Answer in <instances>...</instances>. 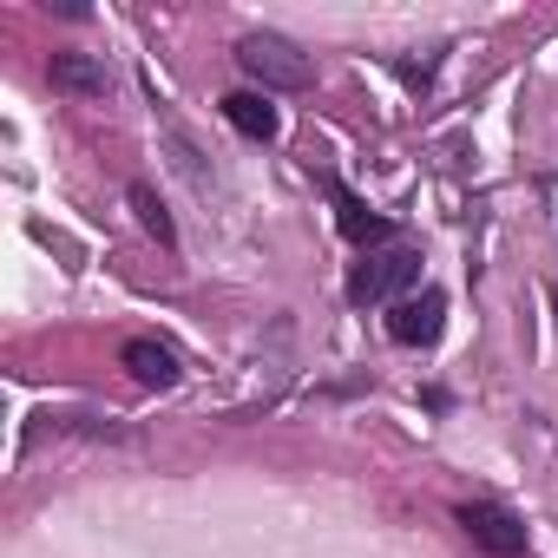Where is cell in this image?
Returning a JSON list of instances; mask_svg holds the SVG:
<instances>
[{"label":"cell","mask_w":558,"mask_h":558,"mask_svg":"<svg viewBox=\"0 0 558 558\" xmlns=\"http://www.w3.org/2000/svg\"><path fill=\"white\" fill-rule=\"evenodd\" d=\"M236 66L263 86V93H310L316 86V60L283 40V34H243L236 40Z\"/></svg>","instance_id":"cell-1"},{"label":"cell","mask_w":558,"mask_h":558,"mask_svg":"<svg viewBox=\"0 0 558 558\" xmlns=\"http://www.w3.org/2000/svg\"><path fill=\"white\" fill-rule=\"evenodd\" d=\"M421 283V256L414 250H375L368 263H355V276H349V303L355 310H368V303H388V296H401V290H414Z\"/></svg>","instance_id":"cell-2"},{"label":"cell","mask_w":558,"mask_h":558,"mask_svg":"<svg viewBox=\"0 0 558 558\" xmlns=\"http://www.w3.org/2000/svg\"><path fill=\"white\" fill-rule=\"evenodd\" d=\"M460 525H466V538H473L480 551H493V558H519V551H525V525H519V512H506L499 499H466V506H460Z\"/></svg>","instance_id":"cell-3"},{"label":"cell","mask_w":558,"mask_h":558,"mask_svg":"<svg viewBox=\"0 0 558 558\" xmlns=\"http://www.w3.org/2000/svg\"><path fill=\"white\" fill-rule=\"evenodd\" d=\"M440 323H447V296L440 290H421V296H401L388 310V336L401 349H434L440 342Z\"/></svg>","instance_id":"cell-4"},{"label":"cell","mask_w":558,"mask_h":558,"mask_svg":"<svg viewBox=\"0 0 558 558\" xmlns=\"http://www.w3.org/2000/svg\"><path fill=\"white\" fill-rule=\"evenodd\" d=\"M223 119H230L243 138H256V145H269V138H276V125H283L263 93H230V99H223Z\"/></svg>","instance_id":"cell-5"},{"label":"cell","mask_w":558,"mask_h":558,"mask_svg":"<svg viewBox=\"0 0 558 558\" xmlns=\"http://www.w3.org/2000/svg\"><path fill=\"white\" fill-rule=\"evenodd\" d=\"M336 210H342L336 223H342V236H349V243H388V230H395V223H388V217H375L349 184H336Z\"/></svg>","instance_id":"cell-6"},{"label":"cell","mask_w":558,"mask_h":558,"mask_svg":"<svg viewBox=\"0 0 558 558\" xmlns=\"http://www.w3.org/2000/svg\"><path fill=\"white\" fill-rule=\"evenodd\" d=\"M47 73H53V86H60V93H106V86H112V73H106L93 53H53V66H47Z\"/></svg>","instance_id":"cell-7"},{"label":"cell","mask_w":558,"mask_h":558,"mask_svg":"<svg viewBox=\"0 0 558 558\" xmlns=\"http://www.w3.org/2000/svg\"><path fill=\"white\" fill-rule=\"evenodd\" d=\"M125 368L145 381V388H171L178 381V355L165 342H125Z\"/></svg>","instance_id":"cell-8"},{"label":"cell","mask_w":558,"mask_h":558,"mask_svg":"<svg viewBox=\"0 0 558 558\" xmlns=\"http://www.w3.org/2000/svg\"><path fill=\"white\" fill-rule=\"evenodd\" d=\"M132 210H138V223L158 236V243H171L178 230H171V217H165V204H158V191L151 184H132Z\"/></svg>","instance_id":"cell-9"},{"label":"cell","mask_w":558,"mask_h":558,"mask_svg":"<svg viewBox=\"0 0 558 558\" xmlns=\"http://www.w3.org/2000/svg\"><path fill=\"white\" fill-rule=\"evenodd\" d=\"M551 310H558V303H551Z\"/></svg>","instance_id":"cell-10"}]
</instances>
